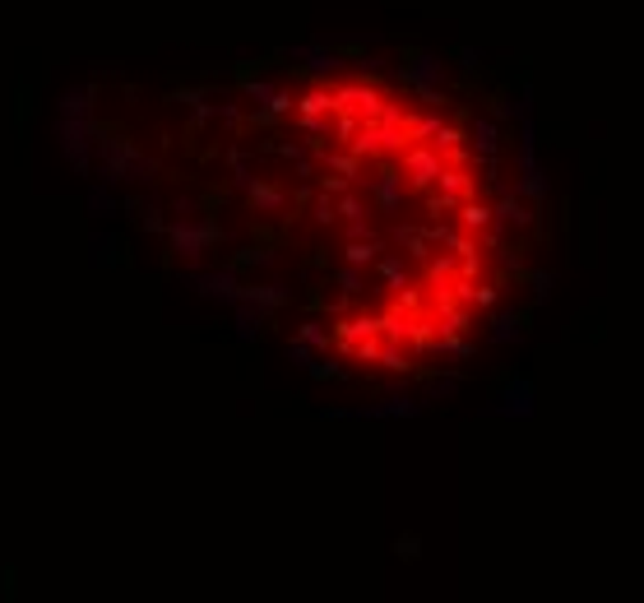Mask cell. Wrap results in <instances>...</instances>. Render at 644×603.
<instances>
[{"label":"cell","instance_id":"cell-1","mask_svg":"<svg viewBox=\"0 0 644 603\" xmlns=\"http://www.w3.org/2000/svg\"><path fill=\"white\" fill-rule=\"evenodd\" d=\"M283 121L311 186V297L334 357L408 376L469 344L496 297V200L469 130L366 70L297 84Z\"/></svg>","mask_w":644,"mask_h":603}]
</instances>
